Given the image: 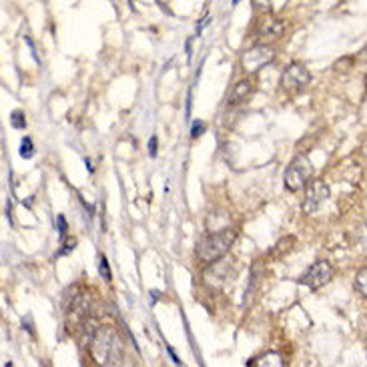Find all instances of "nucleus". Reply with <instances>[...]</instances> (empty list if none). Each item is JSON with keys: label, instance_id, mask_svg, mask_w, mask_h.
I'll return each instance as SVG.
<instances>
[{"label": "nucleus", "instance_id": "nucleus-18", "mask_svg": "<svg viewBox=\"0 0 367 367\" xmlns=\"http://www.w3.org/2000/svg\"><path fill=\"white\" fill-rule=\"evenodd\" d=\"M56 223H59V233H61V237L65 239V235H67V231H69L67 219H65L63 215H56Z\"/></svg>", "mask_w": 367, "mask_h": 367}, {"label": "nucleus", "instance_id": "nucleus-17", "mask_svg": "<svg viewBox=\"0 0 367 367\" xmlns=\"http://www.w3.org/2000/svg\"><path fill=\"white\" fill-rule=\"evenodd\" d=\"M366 275H367V269L364 267L359 273H357V289L361 291V295H366L367 293V287H366Z\"/></svg>", "mask_w": 367, "mask_h": 367}, {"label": "nucleus", "instance_id": "nucleus-19", "mask_svg": "<svg viewBox=\"0 0 367 367\" xmlns=\"http://www.w3.org/2000/svg\"><path fill=\"white\" fill-rule=\"evenodd\" d=\"M203 131H205V125H203L201 120H195V123H193V129H191V135H193V137H199Z\"/></svg>", "mask_w": 367, "mask_h": 367}, {"label": "nucleus", "instance_id": "nucleus-5", "mask_svg": "<svg viewBox=\"0 0 367 367\" xmlns=\"http://www.w3.org/2000/svg\"><path fill=\"white\" fill-rule=\"evenodd\" d=\"M275 59V48L269 45H257L249 48L243 59H241V67L245 72H257L259 69H263L265 65L273 63Z\"/></svg>", "mask_w": 367, "mask_h": 367}, {"label": "nucleus", "instance_id": "nucleus-7", "mask_svg": "<svg viewBox=\"0 0 367 367\" xmlns=\"http://www.w3.org/2000/svg\"><path fill=\"white\" fill-rule=\"evenodd\" d=\"M311 81V74L305 65L301 63H291L281 74V87L285 91H301L303 87H307Z\"/></svg>", "mask_w": 367, "mask_h": 367}, {"label": "nucleus", "instance_id": "nucleus-15", "mask_svg": "<svg viewBox=\"0 0 367 367\" xmlns=\"http://www.w3.org/2000/svg\"><path fill=\"white\" fill-rule=\"evenodd\" d=\"M10 123H12V127H14V129L23 131L24 127H26V116H24L23 111H12V115H10Z\"/></svg>", "mask_w": 367, "mask_h": 367}, {"label": "nucleus", "instance_id": "nucleus-8", "mask_svg": "<svg viewBox=\"0 0 367 367\" xmlns=\"http://www.w3.org/2000/svg\"><path fill=\"white\" fill-rule=\"evenodd\" d=\"M283 34V23L273 17H265L257 26V36L261 41H277Z\"/></svg>", "mask_w": 367, "mask_h": 367}, {"label": "nucleus", "instance_id": "nucleus-3", "mask_svg": "<svg viewBox=\"0 0 367 367\" xmlns=\"http://www.w3.org/2000/svg\"><path fill=\"white\" fill-rule=\"evenodd\" d=\"M311 175H313V167H311L309 159L305 155H299L285 171V187L289 191H301L305 185L309 183Z\"/></svg>", "mask_w": 367, "mask_h": 367}, {"label": "nucleus", "instance_id": "nucleus-1", "mask_svg": "<svg viewBox=\"0 0 367 367\" xmlns=\"http://www.w3.org/2000/svg\"><path fill=\"white\" fill-rule=\"evenodd\" d=\"M92 359L101 367H133V361L129 359L120 335L116 333L115 327L103 325L96 329L91 345Z\"/></svg>", "mask_w": 367, "mask_h": 367}, {"label": "nucleus", "instance_id": "nucleus-20", "mask_svg": "<svg viewBox=\"0 0 367 367\" xmlns=\"http://www.w3.org/2000/svg\"><path fill=\"white\" fill-rule=\"evenodd\" d=\"M157 147H159V138L153 135L151 140H149V155L151 157H157Z\"/></svg>", "mask_w": 367, "mask_h": 367}, {"label": "nucleus", "instance_id": "nucleus-4", "mask_svg": "<svg viewBox=\"0 0 367 367\" xmlns=\"http://www.w3.org/2000/svg\"><path fill=\"white\" fill-rule=\"evenodd\" d=\"M333 265L325 259L315 261L303 275L299 277V283L301 285H307L309 289H322L323 285H327L331 279H333Z\"/></svg>", "mask_w": 367, "mask_h": 367}, {"label": "nucleus", "instance_id": "nucleus-13", "mask_svg": "<svg viewBox=\"0 0 367 367\" xmlns=\"http://www.w3.org/2000/svg\"><path fill=\"white\" fill-rule=\"evenodd\" d=\"M21 157L23 159H32L34 157V145H32V138L24 137L21 143Z\"/></svg>", "mask_w": 367, "mask_h": 367}, {"label": "nucleus", "instance_id": "nucleus-23", "mask_svg": "<svg viewBox=\"0 0 367 367\" xmlns=\"http://www.w3.org/2000/svg\"><path fill=\"white\" fill-rule=\"evenodd\" d=\"M157 297H159V291H151V299L157 301Z\"/></svg>", "mask_w": 367, "mask_h": 367}, {"label": "nucleus", "instance_id": "nucleus-2", "mask_svg": "<svg viewBox=\"0 0 367 367\" xmlns=\"http://www.w3.org/2000/svg\"><path fill=\"white\" fill-rule=\"evenodd\" d=\"M235 237H237V233H235L233 227H225V229L209 233L197 245V257L207 265H213V263L221 261L233 247Z\"/></svg>", "mask_w": 367, "mask_h": 367}, {"label": "nucleus", "instance_id": "nucleus-24", "mask_svg": "<svg viewBox=\"0 0 367 367\" xmlns=\"http://www.w3.org/2000/svg\"><path fill=\"white\" fill-rule=\"evenodd\" d=\"M4 367H12V364H10V361H8V364H6V366Z\"/></svg>", "mask_w": 367, "mask_h": 367}, {"label": "nucleus", "instance_id": "nucleus-14", "mask_svg": "<svg viewBox=\"0 0 367 367\" xmlns=\"http://www.w3.org/2000/svg\"><path fill=\"white\" fill-rule=\"evenodd\" d=\"M293 243H295V239H293V237H285L283 241H279V243H277V247L273 249V255L279 257V255H285L287 251H291V247H287V245H293Z\"/></svg>", "mask_w": 367, "mask_h": 367}, {"label": "nucleus", "instance_id": "nucleus-21", "mask_svg": "<svg viewBox=\"0 0 367 367\" xmlns=\"http://www.w3.org/2000/svg\"><path fill=\"white\" fill-rule=\"evenodd\" d=\"M74 245H76V241L72 239V241H69V243L65 245V249H61V251H59V255H67V253H69L70 249H74Z\"/></svg>", "mask_w": 367, "mask_h": 367}, {"label": "nucleus", "instance_id": "nucleus-6", "mask_svg": "<svg viewBox=\"0 0 367 367\" xmlns=\"http://www.w3.org/2000/svg\"><path fill=\"white\" fill-rule=\"evenodd\" d=\"M329 199V187L322 179H309L305 185V199H303V213L311 215Z\"/></svg>", "mask_w": 367, "mask_h": 367}, {"label": "nucleus", "instance_id": "nucleus-16", "mask_svg": "<svg viewBox=\"0 0 367 367\" xmlns=\"http://www.w3.org/2000/svg\"><path fill=\"white\" fill-rule=\"evenodd\" d=\"M98 273H101V277L105 279V281H111L113 279V275H111V269H109V261H107V257H98Z\"/></svg>", "mask_w": 367, "mask_h": 367}, {"label": "nucleus", "instance_id": "nucleus-22", "mask_svg": "<svg viewBox=\"0 0 367 367\" xmlns=\"http://www.w3.org/2000/svg\"><path fill=\"white\" fill-rule=\"evenodd\" d=\"M167 349H169V353H171V357H173V361H175L177 366H181V359H179V355L175 353V349H173V347H167Z\"/></svg>", "mask_w": 367, "mask_h": 367}, {"label": "nucleus", "instance_id": "nucleus-11", "mask_svg": "<svg viewBox=\"0 0 367 367\" xmlns=\"http://www.w3.org/2000/svg\"><path fill=\"white\" fill-rule=\"evenodd\" d=\"M101 325L96 323L94 317H89V319H85L83 325L78 327L81 329V335H78V339H81V345L83 347H89L92 342V337H94V333H96V329H98Z\"/></svg>", "mask_w": 367, "mask_h": 367}, {"label": "nucleus", "instance_id": "nucleus-9", "mask_svg": "<svg viewBox=\"0 0 367 367\" xmlns=\"http://www.w3.org/2000/svg\"><path fill=\"white\" fill-rule=\"evenodd\" d=\"M231 265L227 261H217L213 265H209V269L205 271V281L213 287H221L225 283V279L229 275Z\"/></svg>", "mask_w": 367, "mask_h": 367}, {"label": "nucleus", "instance_id": "nucleus-12", "mask_svg": "<svg viewBox=\"0 0 367 367\" xmlns=\"http://www.w3.org/2000/svg\"><path fill=\"white\" fill-rule=\"evenodd\" d=\"M255 367H285V361H283V357L279 353L269 351V353H265L263 357H259L255 361Z\"/></svg>", "mask_w": 367, "mask_h": 367}, {"label": "nucleus", "instance_id": "nucleus-10", "mask_svg": "<svg viewBox=\"0 0 367 367\" xmlns=\"http://www.w3.org/2000/svg\"><path fill=\"white\" fill-rule=\"evenodd\" d=\"M251 92H253V83L249 78L239 81V83L233 87V91H231L229 105H241V103H245V101L251 96Z\"/></svg>", "mask_w": 367, "mask_h": 367}]
</instances>
